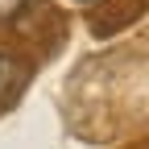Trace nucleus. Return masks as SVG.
<instances>
[{"label": "nucleus", "mask_w": 149, "mask_h": 149, "mask_svg": "<svg viewBox=\"0 0 149 149\" xmlns=\"http://www.w3.org/2000/svg\"><path fill=\"white\" fill-rule=\"evenodd\" d=\"M17 74H21V66H17L8 54H0V95H4V91L13 87V79H17Z\"/></svg>", "instance_id": "nucleus-1"}, {"label": "nucleus", "mask_w": 149, "mask_h": 149, "mask_svg": "<svg viewBox=\"0 0 149 149\" xmlns=\"http://www.w3.org/2000/svg\"><path fill=\"white\" fill-rule=\"evenodd\" d=\"M70 4H95V0H70Z\"/></svg>", "instance_id": "nucleus-3"}, {"label": "nucleus", "mask_w": 149, "mask_h": 149, "mask_svg": "<svg viewBox=\"0 0 149 149\" xmlns=\"http://www.w3.org/2000/svg\"><path fill=\"white\" fill-rule=\"evenodd\" d=\"M21 4H25V0H0V25H4V21H13V17L21 13Z\"/></svg>", "instance_id": "nucleus-2"}]
</instances>
